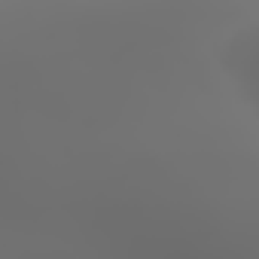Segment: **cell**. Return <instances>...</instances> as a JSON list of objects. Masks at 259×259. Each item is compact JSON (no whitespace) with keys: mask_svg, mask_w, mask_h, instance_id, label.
<instances>
[{"mask_svg":"<svg viewBox=\"0 0 259 259\" xmlns=\"http://www.w3.org/2000/svg\"><path fill=\"white\" fill-rule=\"evenodd\" d=\"M223 64L241 85L250 107H256V31L247 28L241 34H232L223 49Z\"/></svg>","mask_w":259,"mask_h":259,"instance_id":"1","label":"cell"}]
</instances>
